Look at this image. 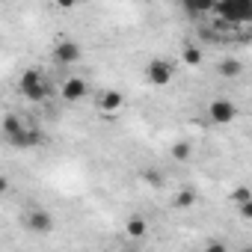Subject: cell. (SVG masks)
Masks as SVG:
<instances>
[{
	"label": "cell",
	"instance_id": "1",
	"mask_svg": "<svg viewBox=\"0 0 252 252\" xmlns=\"http://www.w3.org/2000/svg\"><path fill=\"white\" fill-rule=\"evenodd\" d=\"M214 12L222 15L225 21H234V24L252 21V0H220Z\"/></svg>",
	"mask_w": 252,
	"mask_h": 252
},
{
	"label": "cell",
	"instance_id": "2",
	"mask_svg": "<svg viewBox=\"0 0 252 252\" xmlns=\"http://www.w3.org/2000/svg\"><path fill=\"white\" fill-rule=\"evenodd\" d=\"M146 83H152V86H169V80L175 77V63H169V60H149L146 63Z\"/></svg>",
	"mask_w": 252,
	"mask_h": 252
},
{
	"label": "cell",
	"instance_id": "3",
	"mask_svg": "<svg viewBox=\"0 0 252 252\" xmlns=\"http://www.w3.org/2000/svg\"><path fill=\"white\" fill-rule=\"evenodd\" d=\"M21 92H24V98H30V101H45L48 98V83L42 80V74L39 71H24L21 74Z\"/></svg>",
	"mask_w": 252,
	"mask_h": 252
},
{
	"label": "cell",
	"instance_id": "4",
	"mask_svg": "<svg viewBox=\"0 0 252 252\" xmlns=\"http://www.w3.org/2000/svg\"><path fill=\"white\" fill-rule=\"evenodd\" d=\"M208 116H211L214 125H231L237 119V104L228 101V98H214L208 104Z\"/></svg>",
	"mask_w": 252,
	"mask_h": 252
},
{
	"label": "cell",
	"instance_id": "5",
	"mask_svg": "<svg viewBox=\"0 0 252 252\" xmlns=\"http://www.w3.org/2000/svg\"><path fill=\"white\" fill-rule=\"evenodd\" d=\"M24 228L27 231H33V234H48V231H54V217L45 211V208H30L27 214H24Z\"/></svg>",
	"mask_w": 252,
	"mask_h": 252
},
{
	"label": "cell",
	"instance_id": "6",
	"mask_svg": "<svg viewBox=\"0 0 252 252\" xmlns=\"http://www.w3.org/2000/svg\"><path fill=\"white\" fill-rule=\"evenodd\" d=\"M54 63L57 65H74V63H80V57H83V51H80V45L74 42V39H60L57 45H54Z\"/></svg>",
	"mask_w": 252,
	"mask_h": 252
},
{
	"label": "cell",
	"instance_id": "7",
	"mask_svg": "<svg viewBox=\"0 0 252 252\" xmlns=\"http://www.w3.org/2000/svg\"><path fill=\"white\" fill-rule=\"evenodd\" d=\"M60 92H63V98H65V101H80V98L89 92V86H86V80H83V77H68V80L63 83V89H60Z\"/></svg>",
	"mask_w": 252,
	"mask_h": 252
},
{
	"label": "cell",
	"instance_id": "8",
	"mask_svg": "<svg viewBox=\"0 0 252 252\" xmlns=\"http://www.w3.org/2000/svg\"><path fill=\"white\" fill-rule=\"evenodd\" d=\"M122 104H125V95L116 92V89H107V92H101V98H98V107H101L104 113H116V110H122Z\"/></svg>",
	"mask_w": 252,
	"mask_h": 252
},
{
	"label": "cell",
	"instance_id": "9",
	"mask_svg": "<svg viewBox=\"0 0 252 252\" xmlns=\"http://www.w3.org/2000/svg\"><path fill=\"white\" fill-rule=\"evenodd\" d=\"M169 158H172L175 163H187V160L193 158V143H190V140H178V143L169 149Z\"/></svg>",
	"mask_w": 252,
	"mask_h": 252
},
{
	"label": "cell",
	"instance_id": "10",
	"mask_svg": "<svg viewBox=\"0 0 252 252\" xmlns=\"http://www.w3.org/2000/svg\"><path fill=\"white\" fill-rule=\"evenodd\" d=\"M193 205H196V190L193 187H184V190H178L172 196V208H178V211H187Z\"/></svg>",
	"mask_w": 252,
	"mask_h": 252
},
{
	"label": "cell",
	"instance_id": "11",
	"mask_svg": "<svg viewBox=\"0 0 252 252\" xmlns=\"http://www.w3.org/2000/svg\"><path fill=\"white\" fill-rule=\"evenodd\" d=\"M217 71H220L222 77H228V80H231V77H240L243 65H240L234 57H225V60H220V63H217Z\"/></svg>",
	"mask_w": 252,
	"mask_h": 252
},
{
	"label": "cell",
	"instance_id": "12",
	"mask_svg": "<svg viewBox=\"0 0 252 252\" xmlns=\"http://www.w3.org/2000/svg\"><path fill=\"white\" fill-rule=\"evenodd\" d=\"M21 131H24V122H21L15 113H9V116L3 119V137H6V140H12V137H18Z\"/></svg>",
	"mask_w": 252,
	"mask_h": 252
},
{
	"label": "cell",
	"instance_id": "13",
	"mask_svg": "<svg viewBox=\"0 0 252 252\" xmlns=\"http://www.w3.org/2000/svg\"><path fill=\"white\" fill-rule=\"evenodd\" d=\"M125 231H128L131 237H143V234L149 231V222H146L143 217H131L128 222H125Z\"/></svg>",
	"mask_w": 252,
	"mask_h": 252
},
{
	"label": "cell",
	"instance_id": "14",
	"mask_svg": "<svg viewBox=\"0 0 252 252\" xmlns=\"http://www.w3.org/2000/svg\"><path fill=\"white\" fill-rule=\"evenodd\" d=\"M184 3L190 12H211V9H217L220 0H184Z\"/></svg>",
	"mask_w": 252,
	"mask_h": 252
},
{
	"label": "cell",
	"instance_id": "15",
	"mask_svg": "<svg viewBox=\"0 0 252 252\" xmlns=\"http://www.w3.org/2000/svg\"><path fill=\"white\" fill-rule=\"evenodd\" d=\"M181 60H184L187 65H202V51H199L196 45H187V48L181 51Z\"/></svg>",
	"mask_w": 252,
	"mask_h": 252
},
{
	"label": "cell",
	"instance_id": "16",
	"mask_svg": "<svg viewBox=\"0 0 252 252\" xmlns=\"http://www.w3.org/2000/svg\"><path fill=\"white\" fill-rule=\"evenodd\" d=\"M143 181H146V184H152V187H158V184L163 181V175H160L158 169H143Z\"/></svg>",
	"mask_w": 252,
	"mask_h": 252
},
{
	"label": "cell",
	"instance_id": "17",
	"mask_svg": "<svg viewBox=\"0 0 252 252\" xmlns=\"http://www.w3.org/2000/svg\"><path fill=\"white\" fill-rule=\"evenodd\" d=\"M249 196H252V190H249V187H237V190H234V193H231V199H234V202H237V205H240V202H246V199H249Z\"/></svg>",
	"mask_w": 252,
	"mask_h": 252
},
{
	"label": "cell",
	"instance_id": "18",
	"mask_svg": "<svg viewBox=\"0 0 252 252\" xmlns=\"http://www.w3.org/2000/svg\"><path fill=\"white\" fill-rule=\"evenodd\" d=\"M237 211H240V217H243V220H252V196H249L246 202H240V205H237Z\"/></svg>",
	"mask_w": 252,
	"mask_h": 252
},
{
	"label": "cell",
	"instance_id": "19",
	"mask_svg": "<svg viewBox=\"0 0 252 252\" xmlns=\"http://www.w3.org/2000/svg\"><path fill=\"white\" fill-rule=\"evenodd\" d=\"M57 6H63V9H71V6H77V0H57Z\"/></svg>",
	"mask_w": 252,
	"mask_h": 252
}]
</instances>
